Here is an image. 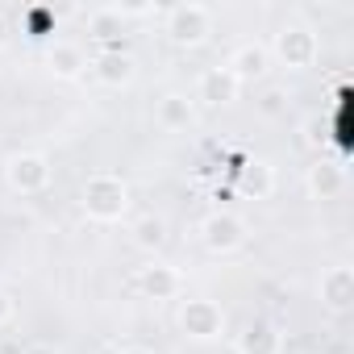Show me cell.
Wrapping results in <instances>:
<instances>
[{
	"label": "cell",
	"instance_id": "4",
	"mask_svg": "<svg viewBox=\"0 0 354 354\" xmlns=\"http://www.w3.org/2000/svg\"><path fill=\"white\" fill-rule=\"evenodd\" d=\"M5 180H9V188L21 192V196L46 192V184H50V158L38 154V150L9 154V162H5Z\"/></svg>",
	"mask_w": 354,
	"mask_h": 354
},
{
	"label": "cell",
	"instance_id": "8",
	"mask_svg": "<svg viewBox=\"0 0 354 354\" xmlns=\"http://www.w3.org/2000/svg\"><path fill=\"white\" fill-rule=\"evenodd\" d=\"M238 88H242V84H238L225 67H209V71L196 80V100L209 104V109H225V104L238 100Z\"/></svg>",
	"mask_w": 354,
	"mask_h": 354
},
{
	"label": "cell",
	"instance_id": "3",
	"mask_svg": "<svg viewBox=\"0 0 354 354\" xmlns=\"http://www.w3.org/2000/svg\"><path fill=\"white\" fill-rule=\"evenodd\" d=\"M201 246L213 254H234L246 246V221L230 209H217L201 221Z\"/></svg>",
	"mask_w": 354,
	"mask_h": 354
},
{
	"label": "cell",
	"instance_id": "20",
	"mask_svg": "<svg viewBox=\"0 0 354 354\" xmlns=\"http://www.w3.org/2000/svg\"><path fill=\"white\" fill-rule=\"evenodd\" d=\"M5 321H13V300H9V292H0V325Z\"/></svg>",
	"mask_w": 354,
	"mask_h": 354
},
{
	"label": "cell",
	"instance_id": "16",
	"mask_svg": "<svg viewBox=\"0 0 354 354\" xmlns=\"http://www.w3.org/2000/svg\"><path fill=\"white\" fill-rule=\"evenodd\" d=\"M46 67H50V75H59V80H75V75H84L88 59H84V50H80L75 42H55V46L46 50Z\"/></svg>",
	"mask_w": 354,
	"mask_h": 354
},
{
	"label": "cell",
	"instance_id": "10",
	"mask_svg": "<svg viewBox=\"0 0 354 354\" xmlns=\"http://www.w3.org/2000/svg\"><path fill=\"white\" fill-rule=\"evenodd\" d=\"M267 63H271L267 46H259V42H242V46L230 55L225 71H230L238 84H254V80H263V75H267Z\"/></svg>",
	"mask_w": 354,
	"mask_h": 354
},
{
	"label": "cell",
	"instance_id": "15",
	"mask_svg": "<svg viewBox=\"0 0 354 354\" xmlns=\"http://www.w3.org/2000/svg\"><path fill=\"white\" fill-rule=\"evenodd\" d=\"M271 188H275V175H271V167H267V162L250 158V162H242V167H238V192H242V196L267 201V196H271Z\"/></svg>",
	"mask_w": 354,
	"mask_h": 354
},
{
	"label": "cell",
	"instance_id": "22",
	"mask_svg": "<svg viewBox=\"0 0 354 354\" xmlns=\"http://www.w3.org/2000/svg\"><path fill=\"white\" fill-rule=\"evenodd\" d=\"M9 42V21H5V13H0V46Z\"/></svg>",
	"mask_w": 354,
	"mask_h": 354
},
{
	"label": "cell",
	"instance_id": "19",
	"mask_svg": "<svg viewBox=\"0 0 354 354\" xmlns=\"http://www.w3.org/2000/svg\"><path fill=\"white\" fill-rule=\"evenodd\" d=\"M259 113H267V117L283 113V88H267V92L259 96Z\"/></svg>",
	"mask_w": 354,
	"mask_h": 354
},
{
	"label": "cell",
	"instance_id": "17",
	"mask_svg": "<svg viewBox=\"0 0 354 354\" xmlns=\"http://www.w3.org/2000/svg\"><path fill=\"white\" fill-rule=\"evenodd\" d=\"M88 34L92 38H104L109 46L104 50H121V34H125V13L121 9H92L88 13Z\"/></svg>",
	"mask_w": 354,
	"mask_h": 354
},
{
	"label": "cell",
	"instance_id": "1",
	"mask_svg": "<svg viewBox=\"0 0 354 354\" xmlns=\"http://www.w3.org/2000/svg\"><path fill=\"white\" fill-rule=\"evenodd\" d=\"M80 209L92 221H104V225L121 221L129 213V188H125V180H121V175H109V171L92 175V180L80 188Z\"/></svg>",
	"mask_w": 354,
	"mask_h": 354
},
{
	"label": "cell",
	"instance_id": "7",
	"mask_svg": "<svg viewBox=\"0 0 354 354\" xmlns=\"http://www.w3.org/2000/svg\"><path fill=\"white\" fill-rule=\"evenodd\" d=\"M138 292L146 300H175L184 292V275H180V267H171V263H146L138 271Z\"/></svg>",
	"mask_w": 354,
	"mask_h": 354
},
{
	"label": "cell",
	"instance_id": "2",
	"mask_svg": "<svg viewBox=\"0 0 354 354\" xmlns=\"http://www.w3.org/2000/svg\"><path fill=\"white\" fill-rule=\"evenodd\" d=\"M162 30L175 46H201L213 34V9L205 5H175L162 13Z\"/></svg>",
	"mask_w": 354,
	"mask_h": 354
},
{
	"label": "cell",
	"instance_id": "9",
	"mask_svg": "<svg viewBox=\"0 0 354 354\" xmlns=\"http://www.w3.org/2000/svg\"><path fill=\"white\" fill-rule=\"evenodd\" d=\"M354 300V271L346 263H333L321 271V304L333 308V313H346Z\"/></svg>",
	"mask_w": 354,
	"mask_h": 354
},
{
	"label": "cell",
	"instance_id": "11",
	"mask_svg": "<svg viewBox=\"0 0 354 354\" xmlns=\"http://www.w3.org/2000/svg\"><path fill=\"white\" fill-rule=\"evenodd\" d=\"M308 192H313V201H337L346 192V171H342V162L317 158L308 167Z\"/></svg>",
	"mask_w": 354,
	"mask_h": 354
},
{
	"label": "cell",
	"instance_id": "18",
	"mask_svg": "<svg viewBox=\"0 0 354 354\" xmlns=\"http://www.w3.org/2000/svg\"><path fill=\"white\" fill-rule=\"evenodd\" d=\"M129 242H133L138 250H146V254L162 250V246H167V221L154 217V213H142V217L129 225Z\"/></svg>",
	"mask_w": 354,
	"mask_h": 354
},
{
	"label": "cell",
	"instance_id": "13",
	"mask_svg": "<svg viewBox=\"0 0 354 354\" xmlns=\"http://www.w3.org/2000/svg\"><path fill=\"white\" fill-rule=\"evenodd\" d=\"M192 117H196V109H192V100H188L184 92H167V96H158V104H154V121H158V129H167V133H184V129L192 125Z\"/></svg>",
	"mask_w": 354,
	"mask_h": 354
},
{
	"label": "cell",
	"instance_id": "5",
	"mask_svg": "<svg viewBox=\"0 0 354 354\" xmlns=\"http://www.w3.org/2000/svg\"><path fill=\"white\" fill-rule=\"evenodd\" d=\"M275 55H279V63L288 71H308L317 63V55H321V42H317V34L308 26H283L275 34Z\"/></svg>",
	"mask_w": 354,
	"mask_h": 354
},
{
	"label": "cell",
	"instance_id": "21",
	"mask_svg": "<svg viewBox=\"0 0 354 354\" xmlns=\"http://www.w3.org/2000/svg\"><path fill=\"white\" fill-rule=\"evenodd\" d=\"M21 354H59V350H55V346H46V342H34V346H26Z\"/></svg>",
	"mask_w": 354,
	"mask_h": 354
},
{
	"label": "cell",
	"instance_id": "12",
	"mask_svg": "<svg viewBox=\"0 0 354 354\" xmlns=\"http://www.w3.org/2000/svg\"><path fill=\"white\" fill-rule=\"evenodd\" d=\"M279 329L267 317H250L246 329L238 333V354H279Z\"/></svg>",
	"mask_w": 354,
	"mask_h": 354
},
{
	"label": "cell",
	"instance_id": "6",
	"mask_svg": "<svg viewBox=\"0 0 354 354\" xmlns=\"http://www.w3.org/2000/svg\"><path fill=\"white\" fill-rule=\"evenodd\" d=\"M180 329H184V337H192V342H217L221 333H225V313H221V304L217 300H184V308H180Z\"/></svg>",
	"mask_w": 354,
	"mask_h": 354
},
{
	"label": "cell",
	"instance_id": "14",
	"mask_svg": "<svg viewBox=\"0 0 354 354\" xmlns=\"http://www.w3.org/2000/svg\"><path fill=\"white\" fill-rule=\"evenodd\" d=\"M88 67H92V75H96L104 88H125V84L133 80V59H129L125 50H100Z\"/></svg>",
	"mask_w": 354,
	"mask_h": 354
},
{
	"label": "cell",
	"instance_id": "23",
	"mask_svg": "<svg viewBox=\"0 0 354 354\" xmlns=\"http://www.w3.org/2000/svg\"><path fill=\"white\" fill-rule=\"evenodd\" d=\"M121 354H154L150 346H129V350H121Z\"/></svg>",
	"mask_w": 354,
	"mask_h": 354
}]
</instances>
